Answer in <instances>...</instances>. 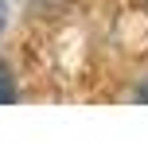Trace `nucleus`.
<instances>
[{"instance_id": "f257e3e1", "label": "nucleus", "mask_w": 148, "mask_h": 144, "mask_svg": "<svg viewBox=\"0 0 148 144\" xmlns=\"http://www.w3.org/2000/svg\"><path fill=\"white\" fill-rule=\"evenodd\" d=\"M8 101H16V82H12V74L0 66V105H8Z\"/></svg>"}, {"instance_id": "f03ea898", "label": "nucleus", "mask_w": 148, "mask_h": 144, "mask_svg": "<svg viewBox=\"0 0 148 144\" xmlns=\"http://www.w3.org/2000/svg\"><path fill=\"white\" fill-rule=\"evenodd\" d=\"M133 101H140V105H148V78H140V86L133 90Z\"/></svg>"}, {"instance_id": "7ed1b4c3", "label": "nucleus", "mask_w": 148, "mask_h": 144, "mask_svg": "<svg viewBox=\"0 0 148 144\" xmlns=\"http://www.w3.org/2000/svg\"><path fill=\"white\" fill-rule=\"evenodd\" d=\"M8 27V0H0V31Z\"/></svg>"}, {"instance_id": "20e7f679", "label": "nucleus", "mask_w": 148, "mask_h": 144, "mask_svg": "<svg viewBox=\"0 0 148 144\" xmlns=\"http://www.w3.org/2000/svg\"><path fill=\"white\" fill-rule=\"evenodd\" d=\"M31 4H35V8H59L62 0H31Z\"/></svg>"}]
</instances>
